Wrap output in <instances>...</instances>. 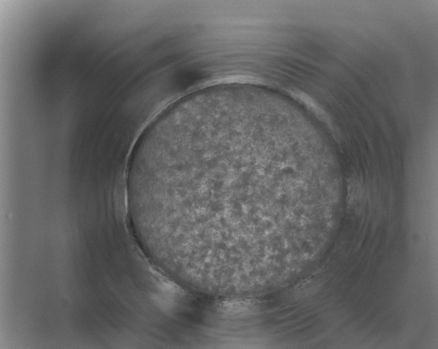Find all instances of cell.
Here are the masks:
<instances>
[{"label":"cell","instance_id":"cell-1","mask_svg":"<svg viewBox=\"0 0 438 349\" xmlns=\"http://www.w3.org/2000/svg\"><path fill=\"white\" fill-rule=\"evenodd\" d=\"M257 147L248 132L228 126L148 145L135 188L148 241L169 269L234 280L265 258L252 176Z\"/></svg>","mask_w":438,"mask_h":349}]
</instances>
